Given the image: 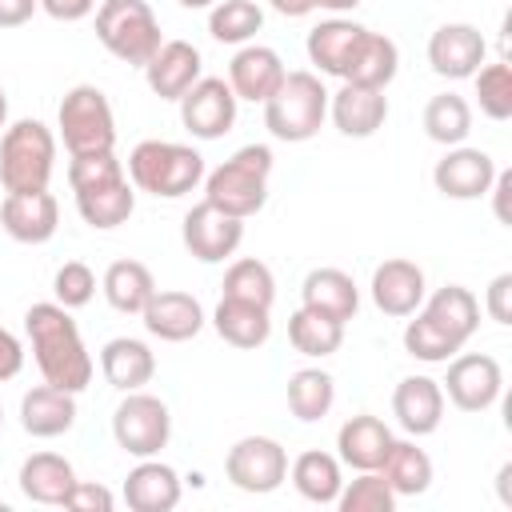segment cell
Returning <instances> with one entry per match:
<instances>
[{
	"instance_id": "cell-1",
	"label": "cell",
	"mask_w": 512,
	"mask_h": 512,
	"mask_svg": "<svg viewBox=\"0 0 512 512\" xmlns=\"http://www.w3.org/2000/svg\"><path fill=\"white\" fill-rule=\"evenodd\" d=\"M404 324V352L424 364H448L480 328V300L464 284H444Z\"/></svg>"
},
{
	"instance_id": "cell-2",
	"label": "cell",
	"mask_w": 512,
	"mask_h": 512,
	"mask_svg": "<svg viewBox=\"0 0 512 512\" xmlns=\"http://www.w3.org/2000/svg\"><path fill=\"white\" fill-rule=\"evenodd\" d=\"M24 332L32 344V360L40 376L64 392H84L92 384V356L84 348V336L72 320V308L56 300H40L24 312Z\"/></svg>"
},
{
	"instance_id": "cell-3",
	"label": "cell",
	"mask_w": 512,
	"mask_h": 512,
	"mask_svg": "<svg viewBox=\"0 0 512 512\" xmlns=\"http://www.w3.org/2000/svg\"><path fill=\"white\" fill-rule=\"evenodd\" d=\"M68 184L76 192V212L88 228H120L136 212V188L116 160V152H88L68 160Z\"/></svg>"
},
{
	"instance_id": "cell-4",
	"label": "cell",
	"mask_w": 512,
	"mask_h": 512,
	"mask_svg": "<svg viewBox=\"0 0 512 512\" xmlns=\"http://www.w3.org/2000/svg\"><path fill=\"white\" fill-rule=\"evenodd\" d=\"M268 180H272V148L244 144L224 164L204 172V200L228 216L248 220L268 204Z\"/></svg>"
},
{
	"instance_id": "cell-5",
	"label": "cell",
	"mask_w": 512,
	"mask_h": 512,
	"mask_svg": "<svg viewBox=\"0 0 512 512\" xmlns=\"http://www.w3.org/2000/svg\"><path fill=\"white\" fill-rule=\"evenodd\" d=\"M128 180L136 192L156 200H180L204 180V156L192 144L176 140H140L128 152Z\"/></svg>"
},
{
	"instance_id": "cell-6",
	"label": "cell",
	"mask_w": 512,
	"mask_h": 512,
	"mask_svg": "<svg viewBox=\"0 0 512 512\" xmlns=\"http://www.w3.org/2000/svg\"><path fill=\"white\" fill-rule=\"evenodd\" d=\"M328 120V88L316 72H284L280 88L264 100V128L284 144L312 140Z\"/></svg>"
},
{
	"instance_id": "cell-7",
	"label": "cell",
	"mask_w": 512,
	"mask_h": 512,
	"mask_svg": "<svg viewBox=\"0 0 512 512\" xmlns=\"http://www.w3.org/2000/svg\"><path fill=\"white\" fill-rule=\"evenodd\" d=\"M56 168V136L44 120H16L0 132V184L4 192H44Z\"/></svg>"
},
{
	"instance_id": "cell-8",
	"label": "cell",
	"mask_w": 512,
	"mask_h": 512,
	"mask_svg": "<svg viewBox=\"0 0 512 512\" xmlns=\"http://www.w3.org/2000/svg\"><path fill=\"white\" fill-rule=\"evenodd\" d=\"M96 40L124 64L144 68L164 44L160 20L148 0H100L96 8Z\"/></svg>"
},
{
	"instance_id": "cell-9",
	"label": "cell",
	"mask_w": 512,
	"mask_h": 512,
	"mask_svg": "<svg viewBox=\"0 0 512 512\" xmlns=\"http://www.w3.org/2000/svg\"><path fill=\"white\" fill-rule=\"evenodd\" d=\"M56 128H60L68 156L116 152V116H112L108 96L96 84H76L64 92L56 108Z\"/></svg>"
},
{
	"instance_id": "cell-10",
	"label": "cell",
	"mask_w": 512,
	"mask_h": 512,
	"mask_svg": "<svg viewBox=\"0 0 512 512\" xmlns=\"http://www.w3.org/2000/svg\"><path fill=\"white\" fill-rule=\"evenodd\" d=\"M112 436L136 460L160 456V448H168V440H172V412L152 392H140V388L124 392V400L112 412Z\"/></svg>"
},
{
	"instance_id": "cell-11",
	"label": "cell",
	"mask_w": 512,
	"mask_h": 512,
	"mask_svg": "<svg viewBox=\"0 0 512 512\" xmlns=\"http://www.w3.org/2000/svg\"><path fill=\"white\" fill-rule=\"evenodd\" d=\"M224 476L232 488L268 496L288 480V452L272 436H244L224 456Z\"/></svg>"
},
{
	"instance_id": "cell-12",
	"label": "cell",
	"mask_w": 512,
	"mask_h": 512,
	"mask_svg": "<svg viewBox=\"0 0 512 512\" xmlns=\"http://www.w3.org/2000/svg\"><path fill=\"white\" fill-rule=\"evenodd\" d=\"M440 388L460 412H488L504 392L500 360L488 352H456L448 360V376L440 380Z\"/></svg>"
},
{
	"instance_id": "cell-13",
	"label": "cell",
	"mask_w": 512,
	"mask_h": 512,
	"mask_svg": "<svg viewBox=\"0 0 512 512\" xmlns=\"http://www.w3.org/2000/svg\"><path fill=\"white\" fill-rule=\"evenodd\" d=\"M176 104H180V124L196 140L228 136L232 124H236V108H240V100H236V92L228 88L224 76H200Z\"/></svg>"
},
{
	"instance_id": "cell-14",
	"label": "cell",
	"mask_w": 512,
	"mask_h": 512,
	"mask_svg": "<svg viewBox=\"0 0 512 512\" xmlns=\"http://www.w3.org/2000/svg\"><path fill=\"white\" fill-rule=\"evenodd\" d=\"M180 240H184L188 256H196L200 264H224L228 256H236V248L244 240V220L212 208L208 200H200L184 212Z\"/></svg>"
},
{
	"instance_id": "cell-15",
	"label": "cell",
	"mask_w": 512,
	"mask_h": 512,
	"mask_svg": "<svg viewBox=\"0 0 512 512\" xmlns=\"http://www.w3.org/2000/svg\"><path fill=\"white\" fill-rule=\"evenodd\" d=\"M492 180H496V160L484 148H468V144H452L432 168V184L448 200H480L488 196Z\"/></svg>"
},
{
	"instance_id": "cell-16",
	"label": "cell",
	"mask_w": 512,
	"mask_h": 512,
	"mask_svg": "<svg viewBox=\"0 0 512 512\" xmlns=\"http://www.w3.org/2000/svg\"><path fill=\"white\" fill-rule=\"evenodd\" d=\"M488 40L480 36L476 24H440L428 36V64L444 80H472V72L484 64Z\"/></svg>"
},
{
	"instance_id": "cell-17",
	"label": "cell",
	"mask_w": 512,
	"mask_h": 512,
	"mask_svg": "<svg viewBox=\"0 0 512 512\" xmlns=\"http://www.w3.org/2000/svg\"><path fill=\"white\" fill-rule=\"evenodd\" d=\"M368 292H372V304L384 316H396L400 320V316H412L424 304L428 280H424V268L420 264H412L404 256H392V260H384V264L372 268Z\"/></svg>"
},
{
	"instance_id": "cell-18",
	"label": "cell",
	"mask_w": 512,
	"mask_h": 512,
	"mask_svg": "<svg viewBox=\"0 0 512 512\" xmlns=\"http://www.w3.org/2000/svg\"><path fill=\"white\" fill-rule=\"evenodd\" d=\"M364 36H368L364 24H356L348 16H332V20H320L308 32L304 48H308V60L316 64L320 76L344 80L348 68H352V60H356V52H360V44H364Z\"/></svg>"
},
{
	"instance_id": "cell-19",
	"label": "cell",
	"mask_w": 512,
	"mask_h": 512,
	"mask_svg": "<svg viewBox=\"0 0 512 512\" xmlns=\"http://www.w3.org/2000/svg\"><path fill=\"white\" fill-rule=\"evenodd\" d=\"M328 116H332V124H336L340 136L368 140L388 120V96H384V88L340 84V92H328Z\"/></svg>"
},
{
	"instance_id": "cell-20",
	"label": "cell",
	"mask_w": 512,
	"mask_h": 512,
	"mask_svg": "<svg viewBox=\"0 0 512 512\" xmlns=\"http://www.w3.org/2000/svg\"><path fill=\"white\" fill-rule=\"evenodd\" d=\"M0 224L20 244H48L60 228V204L48 188L44 192H8L0 204Z\"/></svg>"
},
{
	"instance_id": "cell-21",
	"label": "cell",
	"mask_w": 512,
	"mask_h": 512,
	"mask_svg": "<svg viewBox=\"0 0 512 512\" xmlns=\"http://www.w3.org/2000/svg\"><path fill=\"white\" fill-rule=\"evenodd\" d=\"M140 320H144L148 336H156L164 344H184L204 328V308H200V300L192 292H176V288L160 292L156 288L152 300L144 304Z\"/></svg>"
},
{
	"instance_id": "cell-22",
	"label": "cell",
	"mask_w": 512,
	"mask_h": 512,
	"mask_svg": "<svg viewBox=\"0 0 512 512\" xmlns=\"http://www.w3.org/2000/svg\"><path fill=\"white\" fill-rule=\"evenodd\" d=\"M200 76H204V60H200V48L188 40H164L156 56L144 64V80L160 100H180Z\"/></svg>"
},
{
	"instance_id": "cell-23",
	"label": "cell",
	"mask_w": 512,
	"mask_h": 512,
	"mask_svg": "<svg viewBox=\"0 0 512 512\" xmlns=\"http://www.w3.org/2000/svg\"><path fill=\"white\" fill-rule=\"evenodd\" d=\"M284 72L288 68H284L276 48H268V44H240V52L228 64V88L236 92V100L264 104L280 88Z\"/></svg>"
},
{
	"instance_id": "cell-24",
	"label": "cell",
	"mask_w": 512,
	"mask_h": 512,
	"mask_svg": "<svg viewBox=\"0 0 512 512\" xmlns=\"http://www.w3.org/2000/svg\"><path fill=\"white\" fill-rule=\"evenodd\" d=\"M392 440H396V436H392V428H388L380 416L356 412V416H348V420L340 424V432H336V456H340V464H348L352 472H376V468L384 464Z\"/></svg>"
},
{
	"instance_id": "cell-25",
	"label": "cell",
	"mask_w": 512,
	"mask_h": 512,
	"mask_svg": "<svg viewBox=\"0 0 512 512\" xmlns=\"http://www.w3.org/2000/svg\"><path fill=\"white\" fill-rule=\"evenodd\" d=\"M392 416L408 436H432L444 420V388L432 376H404L392 392Z\"/></svg>"
},
{
	"instance_id": "cell-26",
	"label": "cell",
	"mask_w": 512,
	"mask_h": 512,
	"mask_svg": "<svg viewBox=\"0 0 512 512\" xmlns=\"http://www.w3.org/2000/svg\"><path fill=\"white\" fill-rule=\"evenodd\" d=\"M76 424V392H64L56 384H36L20 396V428L36 440H56L72 432Z\"/></svg>"
},
{
	"instance_id": "cell-27",
	"label": "cell",
	"mask_w": 512,
	"mask_h": 512,
	"mask_svg": "<svg viewBox=\"0 0 512 512\" xmlns=\"http://www.w3.org/2000/svg\"><path fill=\"white\" fill-rule=\"evenodd\" d=\"M300 304L328 320L348 324L360 312V288L344 268H312L300 284Z\"/></svg>"
},
{
	"instance_id": "cell-28",
	"label": "cell",
	"mask_w": 512,
	"mask_h": 512,
	"mask_svg": "<svg viewBox=\"0 0 512 512\" xmlns=\"http://www.w3.org/2000/svg\"><path fill=\"white\" fill-rule=\"evenodd\" d=\"M124 504L132 512H172L180 504V476L172 464L144 456L124 476Z\"/></svg>"
},
{
	"instance_id": "cell-29",
	"label": "cell",
	"mask_w": 512,
	"mask_h": 512,
	"mask_svg": "<svg viewBox=\"0 0 512 512\" xmlns=\"http://www.w3.org/2000/svg\"><path fill=\"white\" fill-rule=\"evenodd\" d=\"M100 372L116 392H136L156 376V356L136 336H112L100 348Z\"/></svg>"
},
{
	"instance_id": "cell-30",
	"label": "cell",
	"mask_w": 512,
	"mask_h": 512,
	"mask_svg": "<svg viewBox=\"0 0 512 512\" xmlns=\"http://www.w3.org/2000/svg\"><path fill=\"white\" fill-rule=\"evenodd\" d=\"M212 328H216V336H220L224 344L252 352V348H260V344H268V336H272V308L220 296V304H216V312H212Z\"/></svg>"
},
{
	"instance_id": "cell-31",
	"label": "cell",
	"mask_w": 512,
	"mask_h": 512,
	"mask_svg": "<svg viewBox=\"0 0 512 512\" xmlns=\"http://www.w3.org/2000/svg\"><path fill=\"white\" fill-rule=\"evenodd\" d=\"M20 492L32 500V504H64V496L72 492L76 484V468L56 456V452H32L24 464H20Z\"/></svg>"
},
{
	"instance_id": "cell-32",
	"label": "cell",
	"mask_w": 512,
	"mask_h": 512,
	"mask_svg": "<svg viewBox=\"0 0 512 512\" xmlns=\"http://www.w3.org/2000/svg\"><path fill=\"white\" fill-rule=\"evenodd\" d=\"M288 476H292V488H296L308 504H336V496H340V488H344L340 456L320 452V448L300 452V456L292 460Z\"/></svg>"
},
{
	"instance_id": "cell-33",
	"label": "cell",
	"mask_w": 512,
	"mask_h": 512,
	"mask_svg": "<svg viewBox=\"0 0 512 512\" xmlns=\"http://www.w3.org/2000/svg\"><path fill=\"white\" fill-rule=\"evenodd\" d=\"M100 288H104V300H108L116 312L140 316L144 304H148L152 292H156V280H152L148 264H140V260H112L108 272H104V280H100Z\"/></svg>"
},
{
	"instance_id": "cell-34",
	"label": "cell",
	"mask_w": 512,
	"mask_h": 512,
	"mask_svg": "<svg viewBox=\"0 0 512 512\" xmlns=\"http://www.w3.org/2000/svg\"><path fill=\"white\" fill-rule=\"evenodd\" d=\"M396 496H424L432 488V456L416 440H392L384 464L376 468Z\"/></svg>"
},
{
	"instance_id": "cell-35",
	"label": "cell",
	"mask_w": 512,
	"mask_h": 512,
	"mask_svg": "<svg viewBox=\"0 0 512 512\" xmlns=\"http://www.w3.org/2000/svg\"><path fill=\"white\" fill-rule=\"evenodd\" d=\"M396 72H400V48H396V40L368 28V36H364V44H360V52H356V60H352L344 84L388 88V84L396 80Z\"/></svg>"
},
{
	"instance_id": "cell-36",
	"label": "cell",
	"mask_w": 512,
	"mask_h": 512,
	"mask_svg": "<svg viewBox=\"0 0 512 512\" xmlns=\"http://www.w3.org/2000/svg\"><path fill=\"white\" fill-rule=\"evenodd\" d=\"M288 344H292L300 356H308V360H324V356L340 352V344H344V324H340V320H328V316H320V312H312V308L300 304V308L288 316Z\"/></svg>"
},
{
	"instance_id": "cell-37",
	"label": "cell",
	"mask_w": 512,
	"mask_h": 512,
	"mask_svg": "<svg viewBox=\"0 0 512 512\" xmlns=\"http://www.w3.org/2000/svg\"><path fill=\"white\" fill-rule=\"evenodd\" d=\"M336 404V380L324 368H300L288 376V412L300 424H316Z\"/></svg>"
},
{
	"instance_id": "cell-38",
	"label": "cell",
	"mask_w": 512,
	"mask_h": 512,
	"mask_svg": "<svg viewBox=\"0 0 512 512\" xmlns=\"http://www.w3.org/2000/svg\"><path fill=\"white\" fill-rule=\"evenodd\" d=\"M424 132L428 140L452 148V144H464L468 132H472V104L460 96V92H440L424 104Z\"/></svg>"
},
{
	"instance_id": "cell-39",
	"label": "cell",
	"mask_w": 512,
	"mask_h": 512,
	"mask_svg": "<svg viewBox=\"0 0 512 512\" xmlns=\"http://www.w3.org/2000/svg\"><path fill=\"white\" fill-rule=\"evenodd\" d=\"M264 28V8L256 0H216L208 8V32L220 44H252Z\"/></svg>"
},
{
	"instance_id": "cell-40",
	"label": "cell",
	"mask_w": 512,
	"mask_h": 512,
	"mask_svg": "<svg viewBox=\"0 0 512 512\" xmlns=\"http://www.w3.org/2000/svg\"><path fill=\"white\" fill-rule=\"evenodd\" d=\"M224 296L248 300V304H260V308H272V300H276V276L256 256L232 260L228 272H224Z\"/></svg>"
},
{
	"instance_id": "cell-41",
	"label": "cell",
	"mask_w": 512,
	"mask_h": 512,
	"mask_svg": "<svg viewBox=\"0 0 512 512\" xmlns=\"http://www.w3.org/2000/svg\"><path fill=\"white\" fill-rule=\"evenodd\" d=\"M472 84H476V104L488 120H508L512 116V68H508V60L480 64L472 72Z\"/></svg>"
},
{
	"instance_id": "cell-42",
	"label": "cell",
	"mask_w": 512,
	"mask_h": 512,
	"mask_svg": "<svg viewBox=\"0 0 512 512\" xmlns=\"http://www.w3.org/2000/svg\"><path fill=\"white\" fill-rule=\"evenodd\" d=\"M396 500L400 496L388 488V480L380 472H356V480H344L336 508L340 512H392Z\"/></svg>"
},
{
	"instance_id": "cell-43",
	"label": "cell",
	"mask_w": 512,
	"mask_h": 512,
	"mask_svg": "<svg viewBox=\"0 0 512 512\" xmlns=\"http://www.w3.org/2000/svg\"><path fill=\"white\" fill-rule=\"evenodd\" d=\"M52 296H56V304H64V308H84V304L96 296V276H92V268H88L84 260H64V264L56 268V276H52Z\"/></svg>"
},
{
	"instance_id": "cell-44",
	"label": "cell",
	"mask_w": 512,
	"mask_h": 512,
	"mask_svg": "<svg viewBox=\"0 0 512 512\" xmlns=\"http://www.w3.org/2000/svg\"><path fill=\"white\" fill-rule=\"evenodd\" d=\"M60 508H72V512H112L116 496L104 484H96V480H76Z\"/></svg>"
},
{
	"instance_id": "cell-45",
	"label": "cell",
	"mask_w": 512,
	"mask_h": 512,
	"mask_svg": "<svg viewBox=\"0 0 512 512\" xmlns=\"http://www.w3.org/2000/svg\"><path fill=\"white\" fill-rule=\"evenodd\" d=\"M484 312H488V320H496V324H512V272H500V276H492V284L484 288Z\"/></svg>"
},
{
	"instance_id": "cell-46",
	"label": "cell",
	"mask_w": 512,
	"mask_h": 512,
	"mask_svg": "<svg viewBox=\"0 0 512 512\" xmlns=\"http://www.w3.org/2000/svg\"><path fill=\"white\" fill-rule=\"evenodd\" d=\"M20 368H24V344L0 324V384L4 380H16Z\"/></svg>"
},
{
	"instance_id": "cell-47",
	"label": "cell",
	"mask_w": 512,
	"mask_h": 512,
	"mask_svg": "<svg viewBox=\"0 0 512 512\" xmlns=\"http://www.w3.org/2000/svg\"><path fill=\"white\" fill-rule=\"evenodd\" d=\"M40 8H44L52 20L76 24V20H84V16L96 12V0H40Z\"/></svg>"
},
{
	"instance_id": "cell-48",
	"label": "cell",
	"mask_w": 512,
	"mask_h": 512,
	"mask_svg": "<svg viewBox=\"0 0 512 512\" xmlns=\"http://www.w3.org/2000/svg\"><path fill=\"white\" fill-rule=\"evenodd\" d=\"M488 192H492V212H496V220H500V224H512V212H508V196H512V172H508V168H504V172L496 168V180H492V188H488Z\"/></svg>"
},
{
	"instance_id": "cell-49",
	"label": "cell",
	"mask_w": 512,
	"mask_h": 512,
	"mask_svg": "<svg viewBox=\"0 0 512 512\" xmlns=\"http://www.w3.org/2000/svg\"><path fill=\"white\" fill-rule=\"evenodd\" d=\"M40 0H0V28H20L32 20Z\"/></svg>"
},
{
	"instance_id": "cell-50",
	"label": "cell",
	"mask_w": 512,
	"mask_h": 512,
	"mask_svg": "<svg viewBox=\"0 0 512 512\" xmlns=\"http://www.w3.org/2000/svg\"><path fill=\"white\" fill-rule=\"evenodd\" d=\"M268 4H272V12H280L288 20H300V16H312L316 12L312 0H268Z\"/></svg>"
},
{
	"instance_id": "cell-51",
	"label": "cell",
	"mask_w": 512,
	"mask_h": 512,
	"mask_svg": "<svg viewBox=\"0 0 512 512\" xmlns=\"http://www.w3.org/2000/svg\"><path fill=\"white\" fill-rule=\"evenodd\" d=\"M508 476H512V464H500L496 488H500V504H504V508H512V484H508Z\"/></svg>"
},
{
	"instance_id": "cell-52",
	"label": "cell",
	"mask_w": 512,
	"mask_h": 512,
	"mask_svg": "<svg viewBox=\"0 0 512 512\" xmlns=\"http://www.w3.org/2000/svg\"><path fill=\"white\" fill-rule=\"evenodd\" d=\"M312 4L324 8V12H336V16H340V12H352L360 0H312Z\"/></svg>"
},
{
	"instance_id": "cell-53",
	"label": "cell",
	"mask_w": 512,
	"mask_h": 512,
	"mask_svg": "<svg viewBox=\"0 0 512 512\" xmlns=\"http://www.w3.org/2000/svg\"><path fill=\"white\" fill-rule=\"evenodd\" d=\"M0 128H8V92L0 88Z\"/></svg>"
},
{
	"instance_id": "cell-54",
	"label": "cell",
	"mask_w": 512,
	"mask_h": 512,
	"mask_svg": "<svg viewBox=\"0 0 512 512\" xmlns=\"http://www.w3.org/2000/svg\"><path fill=\"white\" fill-rule=\"evenodd\" d=\"M176 4H180V8H212L216 0H176Z\"/></svg>"
},
{
	"instance_id": "cell-55",
	"label": "cell",
	"mask_w": 512,
	"mask_h": 512,
	"mask_svg": "<svg viewBox=\"0 0 512 512\" xmlns=\"http://www.w3.org/2000/svg\"><path fill=\"white\" fill-rule=\"evenodd\" d=\"M0 428H4V408H0Z\"/></svg>"
}]
</instances>
